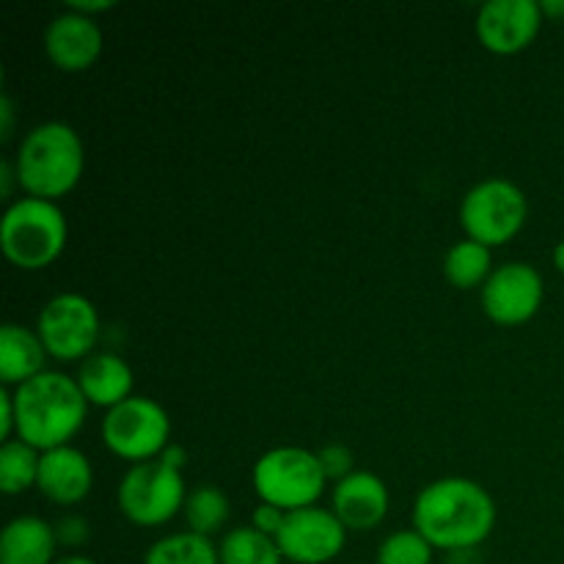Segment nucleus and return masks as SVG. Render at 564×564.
I'll list each match as a JSON object with an SVG mask.
<instances>
[{"label":"nucleus","instance_id":"f257e3e1","mask_svg":"<svg viewBox=\"0 0 564 564\" xmlns=\"http://www.w3.org/2000/svg\"><path fill=\"white\" fill-rule=\"evenodd\" d=\"M496 501L479 482L444 477L413 501V529L441 551H471L494 534Z\"/></svg>","mask_w":564,"mask_h":564},{"label":"nucleus","instance_id":"f03ea898","mask_svg":"<svg viewBox=\"0 0 564 564\" xmlns=\"http://www.w3.org/2000/svg\"><path fill=\"white\" fill-rule=\"evenodd\" d=\"M17 438L33 449L50 452L69 446L86 422L88 402L75 378L64 372H42L14 389Z\"/></svg>","mask_w":564,"mask_h":564},{"label":"nucleus","instance_id":"7ed1b4c3","mask_svg":"<svg viewBox=\"0 0 564 564\" xmlns=\"http://www.w3.org/2000/svg\"><path fill=\"white\" fill-rule=\"evenodd\" d=\"M14 169L25 196L58 202L80 182L86 171V149L75 127L64 121H44L22 138Z\"/></svg>","mask_w":564,"mask_h":564},{"label":"nucleus","instance_id":"20e7f679","mask_svg":"<svg viewBox=\"0 0 564 564\" xmlns=\"http://www.w3.org/2000/svg\"><path fill=\"white\" fill-rule=\"evenodd\" d=\"M182 466H185L182 446H169L158 460L130 466L116 494L121 516L141 529L163 527L176 518L187 501Z\"/></svg>","mask_w":564,"mask_h":564},{"label":"nucleus","instance_id":"39448f33","mask_svg":"<svg viewBox=\"0 0 564 564\" xmlns=\"http://www.w3.org/2000/svg\"><path fill=\"white\" fill-rule=\"evenodd\" d=\"M69 226L55 202L17 198L0 220V248L17 270H44L64 253Z\"/></svg>","mask_w":564,"mask_h":564},{"label":"nucleus","instance_id":"423d86ee","mask_svg":"<svg viewBox=\"0 0 564 564\" xmlns=\"http://www.w3.org/2000/svg\"><path fill=\"white\" fill-rule=\"evenodd\" d=\"M251 482L259 501L284 512H295L317 507L328 477H325L317 452H308L303 446H275L259 457L251 471Z\"/></svg>","mask_w":564,"mask_h":564},{"label":"nucleus","instance_id":"0eeeda50","mask_svg":"<svg viewBox=\"0 0 564 564\" xmlns=\"http://www.w3.org/2000/svg\"><path fill=\"white\" fill-rule=\"evenodd\" d=\"M529 218L527 193L510 180H485L466 193L460 204V226L466 237L488 248L510 242Z\"/></svg>","mask_w":564,"mask_h":564},{"label":"nucleus","instance_id":"6e6552de","mask_svg":"<svg viewBox=\"0 0 564 564\" xmlns=\"http://www.w3.org/2000/svg\"><path fill=\"white\" fill-rule=\"evenodd\" d=\"M102 444L116 457L130 463L158 460L171 446V419L163 405L149 397H135L110 408L102 419Z\"/></svg>","mask_w":564,"mask_h":564},{"label":"nucleus","instance_id":"1a4fd4ad","mask_svg":"<svg viewBox=\"0 0 564 564\" xmlns=\"http://www.w3.org/2000/svg\"><path fill=\"white\" fill-rule=\"evenodd\" d=\"M36 334L55 361H86L99 341L97 306L77 292L55 295L39 312Z\"/></svg>","mask_w":564,"mask_h":564},{"label":"nucleus","instance_id":"9d476101","mask_svg":"<svg viewBox=\"0 0 564 564\" xmlns=\"http://www.w3.org/2000/svg\"><path fill=\"white\" fill-rule=\"evenodd\" d=\"M275 543L284 560L292 564H328L345 551L347 529L334 516V510L306 507V510L286 512Z\"/></svg>","mask_w":564,"mask_h":564},{"label":"nucleus","instance_id":"9b49d317","mask_svg":"<svg viewBox=\"0 0 564 564\" xmlns=\"http://www.w3.org/2000/svg\"><path fill=\"white\" fill-rule=\"evenodd\" d=\"M545 284L538 268L527 262H507L490 273L482 286V308L496 325H523L538 317Z\"/></svg>","mask_w":564,"mask_h":564},{"label":"nucleus","instance_id":"f8f14e48","mask_svg":"<svg viewBox=\"0 0 564 564\" xmlns=\"http://www.w3.org/2000/svg\"><path fill=\"white\" fill-rule=\"evenodd\" d=\"M543 20V6L538 0H490L477 11L474 31L488 53L518 55L532 47Z\"/></svg>","mask_w":564,"mask_h":564},{"label":"nucleus","instance_id":"ddd939ff","mask_svg":"<svg viewBox=\"0 0 564 564\" xmlns=\"http://www.w3.org/2000/svg\"><path fill=\"white\" fill-rule=\"evenodd\" d=\"M102 31L91 17L66 9L44 31V53L61 72H86L102 55Z\"/></svg>","mask_w":564,"mask_h":564},{"label":"nucleus","instance_id":"4468645a","mask_svg":"<svg viewBox=\"0 0 564 564\" xmlns=\"http://www.w3.org/2000/svg\"><path fill=\"white\" fill-rule=\"evenodd\" d=\"M389 488L372 471H352L334 485L330 510L347 532H369L389 516Z\"/></svg>","mask_w":564,"mask_h":564},{"label":"nucleus","instance_id":"2eb2a0df","mask_svg":"<svg viewBox=\"0 0 564 564\" xmlns=\"http://www.w3.org/2000/svg\"><path fill=\"white\" fill-rule=\"evenodd\" d=\"M94 488V468L88 457L75 446L42 452L36 490L58 507L80 505Z\"/></svg>","mask_w":564,"mask_h":564},{"label":"nucleus","instance_id":"dca6fc26","mask_svg":"<svg viewBox=\"0 0 564 564\" xmlns=\"http://www.w3.org/2000/svg\"><path fill=\"white\" fill-rule=\"evenodd\" d=\"M83 397L88 405H97L110 411L132 397L135 389V375L132 367L119 356V352H94L86 361H80V369L75 375Z\"/></svg>","mask_w":564,"mask_h":564},{"label":"nucleus","instance_id":"f3484780","mask_svg":"<svg viewBox=\"0 0 564 564\" xmlns=\"http://www.w3.org/2000/svg\"><path fill=\"white\" fill-rule=\"evenodd\" d=\"M58 538L44 518L20 516L0 532V564H55Z\"/></svg>","mask_w":564,"mask_h":564},{"label":"nucleus","instance_id":"a211bd4d","mask_svg":"<svg viewBox=\"0 0 564 564\" xmlns=\"http://www.w3.org/2000/svg\"><path fill=\"white\" fill-rule=\"evenodd\" d=\"M44 350L36 328L9 323L0 328V380L3 389H20L28 380L39 378L44 372Z\"/></svg>","mask_w":564,"mask_h":564},{"label":"nucleus","instance_id":"6ab92c4d","mask_svg":"<svg viewBox=\"0 0 564 564\" xmlns=\"http://www.w3.org/2000/svg\"><path fill=\"white\" fill-rule=\"evenodd\" d=\"M220 564H284L279 543L253 527H237L218 545Z\"/></svg>","mask_w":564,"mask_h":564},{"label":"nucleus","instance_id":"aec40b11","mask_svg":"<svg viewBox=\"0 0 564 564\" xmlns=\"http://www.w3.org/2000/svg\"><path fill=\"white\" fill-rule=\"evenodd\" d=\"M494 259H490V248L482 242L460 240L449 248L444 259V275L452 286L457 290H474V286H485V281L494 273Z\"/></svg>","mask_w":564,"mask_h":564},{"label":"nucleus","instance_id":"412c9836","mask_svg":"<svg viewBox=\"0 0 564 564\" xmlns=\"http://www.w3.org/2000/svg\"><path fill=\"white\" fill-rule=\"evenodd\" d=\"M39 466H42V452L20 438L6 441L0 446V490L6 496H20L36 488Z\"/></svg>","mask_w":564,"mask_h":564},{"label":"nucleus","instance_id":"4be33fe9","mask_svg":"<svg viewBox=\"0 0 564 564\" xmlns=\"http://www.w3.org/2000/svg\"><path fill=\"white\" fill-rule=\"evenodd\" d=\"M143 564H220L218 545L196 532L169 534L149 545Z\"/></svg>","mask_w":564,"mask_h":564},{"label":"nucleus","instance_id":"5701e85b","mask_svg":"<svg viewBox=\"0 0 564 564\" xmlns=\"http://www.w3.org/2000/svg\"><path fill=\"white\" fill-rule=\"evenodd\" d=\"M182 512H185L187 532H196L202 538L213 540V534H218L226 527V521H229L231 507L224 490H218L215 485H202V488L187 494L185 510Z\"/></svg>","mask_w":564,"mask_h":564},{"label":"nucleus","instance_id":"b1692460","mask_svg":"<svg viewBox=\"0 0 564 564\" xmlns=\"http://www.w3.org/2000/svg\"><path fill=\"white\" fill-rule=\"evenodd\" d=\"M433 554L435 549L416 529H400L380 543L378 564H433Z\"/></svg>","mask_w":564,"mask_h":564},{"label":"nucleus","instance_id":"393cba45","mask_svg":"<svg viewBox=\"0 0 564 564\" xmlns=\"http://www.w3.org/2000/svg\"><path fill=\"white\" fill-rule=\"evenodd\" d=\"M319 455V463H323V471L325 477H328V482L334 479V482H341L345 477H350L356 468H352V463H356V457H352V452L347 449L345 444H330L325 446V449L317 452Z\"/></svg>","mask_w":564,"mask_h":564},{"label":"nucleus","instance_id":"a878e982","mask_svg":"<svg viewBox=\"0 0 564 564\" xmlns=\"http://www.w3.org/2000/svg\"><path fill=\"white\" fill-rule=\"evenodd\" d=\"M55 538H58V545H66V549H80V545L91 538V527H88L86 518L66 516L55 523Z\"/></svg>","mask_w":564,"mask_h":564},{"label":"nucleus","instance_id":"bb28decb","mask_svg":"<svg viewBox=\"0 0 564 564\" xmlns=\"http://www.w3.org/2000/svg\"><path fill=\"white\" fill-rule=\"evenodd\" d=\"M286 521V512L279 510V507L273 505H264V501H259V507L253 510V518H251V527L259 529L262 534H270V538H275V534L281 532V527H284Z\"/></svg>","mask_w":564,"mask_h":564},{"label":"nucleus","instance_id":"cd10ccee","mask_svg":"<svg viewBox=\"0 0 564 564\" xmlns=\"http://www.w3.org/2000/svg\"><path fill=\"white\" fill-rule=\"evenodd\" d=\"M0 438L14 441L17 438V408H14V391H0Z\"/></svg>","mask_w":564,"mask_h":564},{"label":"nucleus","instance_id":"c85d7f7f","mask_svg":"<svg viewBox=\"0 0 564 564\" xmlns=\"http://www.w3.org/2000/svg\"><path fill=\"white\" fill-rule=\"evenodd\" d=\"M66 9L75 11V14L91 17V20H94V14H102V11L113 9V0H88V3H86V0H75V3H69Z\"/></svg>","mask_w":564,"mask_h":564},{"label":"nucleus","instance_id":"c756f323","mask_svg":"<svg viewBox=\"0 0 564 564\" xmlns=\"http://www.w3.org/2000/svg\"><path fill=\"white\" fill-rule=\"evenodd\" d=\"M11 127H14V105H11V97L0 99V138L9 141Z\"/></svg>","mask_w":564,"mask_h":564},{"label":"nucleus","instance_id":"7c9ffc66","mask_svg":"<svg viewBox=\"0 0 564 564\" xmlns=\"http://www.w3.org/2000/svg\"><path fill=\"white\" fill-rule=\"evenodd\" d=\"M14 185H20V180H17V169L14 163L6 160V163L0 165V193H3V196H11V187Z\"/></svg>","mask_w":564,"mask_h":564},{"label":"nucleus","instance_id":"2f4dec72","mask_svg":"<svg viewBox=\"0 0 564 564\" xmlns=\"http://www.w3.org/2000/svg\"><path fill=\"white\" fill-rule=\"evenodd\" d=\"M543 14L554 22H564V0H543Z\"/></svg>","mask_w":564,"mask_h":564},{"label":"nucleus","instance_id":"473e14b6","mask_svg":"<svg viewBox=\"0 0 564 564\" xmlns=\"http://www.w3.org/2000/svg\"><path fill=\"white\" fill-rule=\"evenodd\" d=\"M55 564H99V562L88 560V556H83V554H69V556H61Z\"/></svg>","mask_w":564,"mask_h":564},{"label":"nucleus","instance_id":"72a5a7b5","mask_svg":"<svg viewBox=\"0 0 564 564\" xmlns=\"http://www.w3.org/2000/svg\"><path fill=\"white\" fill-rule=\"evenodd\" d=\"M554 264H556V270L564 275V240L554 248Z\"/></svg>","mask_w":564,"mask_h":564}]
</instances>
